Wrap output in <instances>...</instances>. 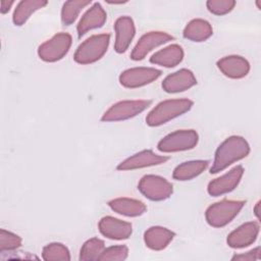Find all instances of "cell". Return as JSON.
Wrapping results in <instances>:
<instances>
[{"instance_id":"6da1fadb","label":"cell","mask_w":261,"mask_h":261,"mask_svg":"<svg viewBox=\"0 0 261 261\" xmlns=\"http://www.w3.org/2000/svg\"><path fill=\"white\" fill-rule=\"evenodd\" d=\"M250 153V145L241 136H230L226 138L216 149L210 173H218L232 163L246 158Z\"/></svg>"},{"instance_id":"7a4b0ae2","label":"cell","mask_w":261,"mask_h":261,"mask_svg":"<svg viewBox=\"0 0 261 261\" xmlns=\"http://www.w3.org/2000/svg\"><path fill=\"white\" fill-rule=\"evenodd\" d=\"M194 105L190 99H168L158 103L146 116L149 126L162 125L188 112Z\"/></svg>"},{"instance_id":"3957f363","label":"cell","mask_w":261,"mask_h":261,"mask_svg":"<svg viewBox=\"0 0 261 261\" xmlns=\"http://www.w3.org/2000/svg\"><path fill=\"white\" fill-rule=\"evenodd\" d=\"M110 43V35L97 34L82 42L73 54V60L79 64H91L101 59L107 52Z\"/></svg>"},{"instance_id":"277c9868","label":"cell","mask_w":261,"mask_h":261,"mask_svg":"<svg viewBox=\"0 0 261 261\" xmlns=\"http://www.w3.org/2000/svg\"><path fill=\"white\" fill-rule=\"evenodd\" d=\"M246 201L223 199L211 204L205 211V219L212 227H223L227 225L243 209Z\"/></svg>"},{"instance_id":"5b68a950","label":"cell","mask_w":261,"mask_h":261,"mask_svg":"<svg viewBox=\"0 0 261 261\" xmlns=\"http://www.w3.org/2000/svg\"><path fill=\"white\" fill-rule=\"evenodd\" d=\"M199 142V135L195 129H177L163 137L157 144L162 153H174L194 149Z\"/></svg>"},{"instance_id":"8992f818","label":"cell","mask_w":261,"mask_h":261,"mask_svg":"<svg viewBox=\"0 0 261 261\" xmlns=\"http://www.w3.org/2000/svg\"><path fill=\"white\" fill-rule=\"evenodd\" d=\"M151 100H122L111 105L102 115L101 120L104 122L122 121L137 116L145 111L150 105Z\"/></svg>"},{"instance_id":"52a82bcc","label":"cell","mask_w":261,"mask_h":261,"mask_svg":"<svg viewBox=\"0 0 261 261\" xmlns=\"http://www.w3.org/2000/svg\"><path fill=\"white\" fill-rule=\"evenodd\" d=\"M72 38L68 33H57L38 47V56L45 62L61 60L69 51Z\"/></svg>"},{"instance_id":"ba28073f","label":"cell","mask_w":261,"mask_h":261,"mask_svg":"<svg viewBox=\"0 0 261 261\" xmlns=\"http://www.w3.org/2000/svg\"><path fill=\"white\" fill-rule=\"evenodd\" d=\"M138 190L145 198L158 202L164 201L172 195L173 186L160 175L146 174L140 179Z\"/></svg>"},{"instance_id":"9c48e42d","label":"cell","mask_w":261,"mask_h":261,"mask_svg":"<svg viewBox=\"0 0 261 261\" xmlns=\"http://www.w3.org/2000/svg\"><path fill=\"white\" fill-rule=\"evenodd\" d=\"M162 74L160 69L154 67H132L123 70L118 77L119 84L127 89L141 88L159 79Z\"/></svg>"},{"instance_id":"30bf717a","label":"cell","mask_w":261,"mask_h":261,"mask_svg":"<svg viewBox=\"0 0 261 261\" xmlns=\"http://www.w3.org/2000/svg\"><path fill=\"white\" fill-rule=\"evenodd\" d=\"M173 39L174 38L171 35L165 32H161V31L148 32L144 34L137 42L136 46L134 47L130 53V59L135 61L143 60L148 55V53H150L152 50H154L155 48L163 44H166L167 42Z\"/></svg>"},{"instance_id":"8fae6325","label":"cell","mask_w":261,"mask_h":261,"mask_svg":"<svg viewBox=\"0 0 261 261\" xmlns=\"http://www.w3.org/2000/svg\"><path fill=\"white\" fill-rule=\"evenodd\" d=\"M244 171L242 165H237L221 176L212 179L207 186L208 194L212 197H218L232 192L239 186Z\"/></svg>"},{"instance_id":"7c38bea8","label":"cell","mask_w":261,"mask_h":261,"mask_svg":"<svg viewBox=\"0 0 261 261\" xmlns=\"http://www.w3.org/2000/svg\"><path fill=\"white\" fill-rule=\"evenodd\" d=\"M169 157L164 155H158L154 153L152 150H143L140 151L123 161H121L116 169L120 171H126V170H135V169H141L145 167L150 166H156L165 163Z\"/></svg>"},{"instance_id":"4fadbf2b","label":"cell","mask_w":261,"mask_h":261,"mask_svg":"<svg viewBox=\"0 0 261 261\" xmlns=\"http://www.w3.org/2000/svg\"><path fill=\"white\" fill-rule=\"evenodd\" d=\"M259 230L260 225L257 221H249L243 223L228 233L226 238V244L232 249H243L249 247L256 242Z\"/></svg>"},{"instance_id":"5bb4252c","label":"cell","mask_w":261,"mask_h":261,"mask_svg":"<svg viewBox=\"0 0 261 261\" xmlns=\"http://www.w3.org/2000/svg\"><path fill=\"white\" fill-rule=\"evenodd\" d=\"M98 228L102 236L115 241L126 240L133 233V225L130 222L113 216L102 217L98 223Z\"/></svg>"},{"instance_id":"9a60e30c","label":"cell","mask_w":261,"mask_h":261,"mask_svg":"<svg viewBox=\"0 0 261 261\" xmlns=\"http://www.w3.org/2000/svg\"><path fill=\"white\" fill-rule=\"evenodd\" d=\"M113 28L115 32L114 50L119 54L124 53L136 35L135 22L130 16L123 15L115 20Z\"/></svg>"},{"instance_id":"2e32d148","label":"cell","mask_w":261,"mask_h":261,"mask_svg":"<svg viewBox=\"0 0 261 261\" xmlns=\"http://www.w3.org/2000/svg\"><path fill=\"white\" fill-rule=\"evenodd\" d=\"M197 84L194 72L188 68L178 69L168 74L162 82L161 87L164 92L175 94L185 92Z\"/></svg>"},{"instance_id":"e0dca14e","label":"cell","mask_w":261,"mask_h":261,"mask_svg":"<svg viewBox=\"0 0 261 261\" xmlns=\"http://www.w3.org/2000/svg\"><path fill=\"white\" fill-rule=\"evenodd\" d=\"M106 19L107 13L102 5L99 2L93 3L83 14L76 25L77 36L81 38L92 30L102 28L106 22Z\"/></svg>"},{"instance_id":"ac0fdd59","label":"cell","mask_w":261,"mask_h":261,"mask_svg":"<svg viewBox=\"0 0 261 261\" xmlns=\"http://www.w3.org/2000/svg\"><path fill=\"white\" fill-rule=\"evenodd\" d=\"M216 65L223 75L239 80L245 77L250 71L249 61L240 55H227L217 60Z\"/></svg>"},{"instance_id":"d6986e66","label":"cell","mask_w":261,"mask_h":261,"mask_svg":"<svg viewBox=\"0 0 261 261\" xmlns=\"http://www.w3.org/2000/svg\"><path fill=\"white\" fill-rule=\"evenodd\" d=\"M174 237V231L163 226L154 225L144 232V242L147 248L153 251H161L172 242Z\"/></svg>"},{"instance_id":"ffe728a7","label":"cell","mask_w":261,"mask_h":261,"mask_svg":"<svg viewBox=\"0 0 261 261\" xmlns=\"http://www.w3.org/2000/svg\"><path fill=\"white\" fill-rule=\"evenodd\" d=\"M184 55L185 53L181 46L178 44H171L155 52L150 57V62L152 64L170 68L178 65L182 61Z\"/></svg>"},{"instance_id":"44dd1931","label":"cell","mask_w":261,"mask_h":261,"mask_svg":"<svg viewBox=\"0 0 261 261\" xmlns=\"http://www.w3.org/2000/svg\"><path fill=\"white\" fill-rule=\"evenodd\" d=\"M108 206L112 211L127 217L141 216L147 210V206L145 203L140 200L127 197L112 199L108 202Z\"/></svg>"},{"instance_id":"7402d4cb","label":"cell","mask_w":261,"mask_h":261,"mask_svg":"<svg viewBox=\"0 0 261 261\" xmlns=\"http://www.w3.org/2000/svg\"><path fill=\"white\" fill-rule=\"evenodd\" d=\"M212 35V25L209 21L203 18H194L190 20L182 31V36L185 39L197 43L208 40Z\"/></svg>"},{"instance_id":"603a6c76","label":"cell","mask_w":261,"mask_h":261,"mask_svg":"<svg viewBox=\"0 0 261 261\" xmlns=\"http://www.w3.org/2000/svg\"><path fill=\"white\" fill-rule=\"evenodd\" d=\"M209 160H190L178 164L172 172V177L175 180L186 181L191 180L202 172H204L209 166Z\"/></svg>"},{"instance_id":"cb8c5ba5","label":"cell","mask_w":261,"mask_h":261,"mask_svg":"<svg viewBox=\"0 0 261 261\" xmlns=\"http://www.w3.org/2000/svg\"><path fill=\"white\" fill-rule=\"evenodd\" d=\"M48 4L46 0H22L19 1L13 11L12 21L15 25L24 24L33 13L44 8Z\"/></svg>"},{"instance_id":"d4e9b609","label":"cell","mask_w":261,"mask_h":261,"mask_svg":"<svg viewBox=\"0 0 261 261\" xmlns=\"http://www.w3.org/2000/svg\"><path fill=\"white\" fill-rule=\"evenodd\" d=\"M92 3L91 0H69L65 1L61 8V21L64 25H70L75 21L81 11Z\"/></svg>"},{"instance_id":"484cf974","label":"cell","mask_w":261,"mask_h":261,"mask_svg":"<svg viewBox=\"0 0 261 261\" xmlns=\"http://www.w3.org/2000/svg\"><path fill=\"white\" fill-rule=\"evenodd\" d=\"M105 249V243L99 238H92L87 240L81 250L80 257L81 261H95L99 259L101 253Z\"/></svg>"},{"instance_id":"4316f807","label":"cell","mask_w":261,"mask_h":261,"mask_svg":"<svg viewBox=\"0 0 261 261\" xmlns=\"http://www.w3.org/2000/svg\"><path fill=\"white\" fill-rule=\"evenodd\" d=\"M42 258L46 261H69L71 259L68 248L61 243H50L42 249Z\"/></svg>"},{"instance_id":"83f0119b","label":"cell","mask_w":261,"mask_h":261,"mask_svg":"<svg viewBox=\"0 0 261 261\" xmlns=\"http://www.w3.org/2000/svg\"><path fill=\"white\" fill-rule=\"evenodd\" d=\"M22 240L21 238L9 230L4 228L0 229V252L3 253L5 251H14L21 246Z\"/></svg>"},{"instance_id":"f1b7e54d","label":"cell","mask_w":261,"mask_h":261,"mask_svg":"<svg viewBox=\"0 0 261 261\" xmlns=\"http://www.w3.org/2000/svg\"><path fill=\"white\" fill-rule=\"evenodd\" d=\"M128 256V248L125 245H116L105 248L98 261H122Z\"/></svg>"},{"instance_id":"f546056e","label":"cell","mask_w":261,"mask_h":261,"mask_svg":"<svg viewBox=\"0 0 261 261\" xmlns=\"http://www.w3.org/2000/svg\"><path fill=\"white\" fill-rule=\"evenodd\" d=\"M237 2L234 0H208L206 2V7L208 11L215 15H224L230 12Z\"/></svg>"},{"instance_id":"4dcf8cb0","label":"cell","mask_w":261,"mask_h":261,"mask_svg":"<svg viewBox=\"0 0 261 261\" xmlns=\"http://www.w3.org/2000/svg\"><path fill=\"white\" fill-rule=\"evenodd\" d=\"M258 259H260V247L254 248L245 253L234 254L231 257V260H241V261H252V260H258Z\"/></svg>"},{"instance_id":"1f68e13d","label":"cell","mask_w":261,"mask_h":261,"mask_svg":"<svg viewBox=\"0 0 261 261\" xmlns=\"http://www.w3.org/2000/svg\"><path fill=\"white\" fill-rule=\"evenodd\" d=\"M14 3H15L14 1H7V0L1 1V3H0V7H1L0 8V12H1V14L7 13Z\"/></svg>"},{"instance_id":"d6a6232c","label":"cell","mask_w":261,"mask_h":261,"mask_svg":"<svg viewBox=\"0 0 261 261\" xmlns=\"http://www.w3.org/2000/svg\"><path fill=\"white\" fill-rule=\"evenodd\" d=\"M259 207H260V201H258L257 203H256V205H255V207H254V214H255V216L257 217V219L259 220L260 219V213H259Z\"/></svg>"}]
</instances>
